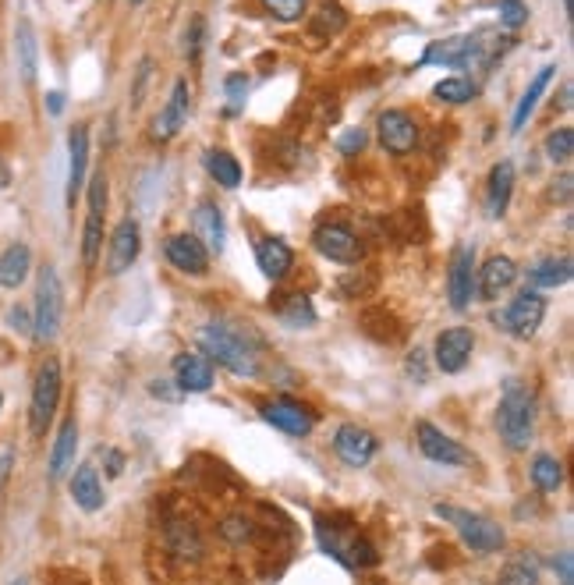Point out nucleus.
<instances>
[{"instance_id": "obj_24", "label": "nucleus", "mask_w": 574, "mask_h": 585, "mask_svg": "<svg viewBox=\"0 0 574 585\" xmlns=\"http://www.w3.org/2000/svg\"><path fill=\"white\" fill-rule=\"evenodd\" d=\"M514 277H518V266H514V259L493 256L486 266H482V273H479V291H482V298H500V291L511 288Z\"/></svg>"}, {"instance_id": "obj_50", "label": "nucleus", "mask_w": 574, "mask_h": 585, "mask_svg": "<svg viewBox=\"0 0 574 585\" xmlns=\"http://www.w3.org/2000/svg\"><path fill=\"white\" fill-rule=\"evenodd\" d=\"M4 188H11V167H8V160L0 156V192H4Z\"/></svg>"}, {"instance_id": "obj_19", "label": "nucleus", "mask_w": 574, "mask_h": 585, "mask_svg": "<svg viewBox=\"0 0 574 585\" xmlns=\"http://www.w3.org/2000/svg\"><path fill=\"white\" fill-rule=\"evenodd\" d=\"M256 263L259 270H263V277H270L273 284L284 281L287 273H291V266H295V252L287 249L280 238H266V242L256 245Z\"/></svg>"}, {"instance_id": "obj_9", "label": "nucleus", "mask_w": 574, "mask_h": 585, "mask_svg": "<svg viewBox=\"0 0 574 585\" xmlns=\"http://www.w3.org/2000/svg\"><path fill=\"white\" fill-rule=\"evenodd\" d=\"M415 440H419V451L426 454L429 461H436V465H450V468L472 465V454H468L454 437H447L443 429H436L433 422H419V426H415Z\"/></svg>"}, {"instance_id": "obj_38", "label": "nucleus", "mask_w": 574, "mask_h": 585, "mask_svg": "<svg viewBox=\"0 0 574 585\" xmlns=\"http://www.w3.org/2000/svg\"><path fill=\"white\" fill-rule=\"evenodd\" d=\"M263 4V11L270 18H277V22H298V18L305 15V8H309V0H259Z\"/></svg>"}, {"instance_id": "obj_54", "label": "nucleus", "mask_w": 574, "mask_h": 585, "mask_svg": "<svg viewBox=\"0 0 574 585\" xmlns=\"http://www.w3.org/2000/svg\"><path fill=\"white\" fill-rule=\"evenodd\" d=\"M11 585H29V578H15V582H11Z\"/></svg>"}, {"instance_id": "obj_12", "label": "nucleus", "mask_w": 574, "mask_h": 585, "mask_svg": "<svg viewBox=\"0 0 574 585\" xmlns=\"http://www.w3.org/2000/svg\"><path fill=\"white\" fill-rule=\"evenodd\" d=\"M472 263H475V249L458 245L454 256H450V273H447V291H450V305L458 312H465L475 298V277H472Z\"/></svg>"}, {"instance_id": "obj_15", "label": "nucleus", "mask_w": 574, "mask_h": 585, "mask_svg": "<svg viewBox=\"0 0 574 585\" xmlns=\"http://www.w3.org/2000/svg\"><path fill=\"white\" fill-rule=\"evenodd\" d=\"M334 451H337V458H341L344 465L362 468V465H369V461L376 458L380 444H376V437L369 433V429L341 426V429H337V437H334Z\"/></svg>"}, {"instance_id": "obj_56", "label": "nucleus", "mask_w": 574, "mask_h": 585, "mask_svg": "<svg viewBox=\"0 0 574 585\" xmlns=\"http://www.w3.org/2000/svg\"><path fill=\"white\" fill-rule=\"evenodd\" d=\"M132 4H142V0H132Z\"/></svg>"}, {"instance_id": "obj_37", "label": "nucleus", "mask_w": 574, "mask_h": 585, "mask_svg": "<svg viewBox=\"0 0 574 585\" xmlns=\"http://www.w3.org/2000/svg\"><path fill=\"white\" fill-rule=\"evenodd\" d=\"M543 149H546V156H550L553 164H567L571 153H574V132L571 128H557V132L546 135Z\"/></svg>"}, {"instance_id": "obj_33", "label": "nucleus", "mask_w": 574, "mask_h": 585, "mask_svg": "<svg viewBox=\"0 0 574 585\" xmlns=\"http://www.w3.org/2000/svg\"><path fill=\"white\" fill-rule=\"evenodd\" d=\"M532 483L543 493H557L560 483H564V465L553 454H536L532 458Z\"/></svg>"}, {"instance_id": "obj_22", "label": "nucleus", "mask_w": 574, "mask_h": 585, "mask_svg": "<svg viewBox=\"0 0 574 585\" xmlns=\"http://www.w3.org/2000/svg\"><path fill=\"white\" fill-rule=\"evenodd\" d=\"M29 270H32L29 245H25V242L8 245V249H4V256H0V288H8V291L22 288L25 277H29Z\"/></svg>"}, {"instance_id": "obj_48", "label": "nucleus", "mask_w": 574, "mask_h": 585, "mask_svg": "<svg viewBox=\"0 0 574 585\" xmlns=\"http://www.w3.org/2000/svg\"><path fill=\"white\" fill-rule=\"evenodd\" d=\"M408 373L419 376L415 383H426V359H422V351H419V348H415V355L408 359Z\"/></svg>"}, {"instance_id": "obj_14", "label": "nucleus", "mask_w": 574, "mask_h": 585, "mask_svg": "<svg viewBox=\"0 0 574 585\" xmlns=\"http://www.w3.org/2000/svg\"><path fill=\"white\" fill-rule=\"evenodd\" d=\"M142 238H139V224L132 217H125L110 234V256H107V273L110 277H121L128 266L139 259Z\"/></svg>"}, {"instance_id": "obj_42", "label": "nucleus", "mask_w": 574, "mask_h": 585, "mask_svg": "<svg viewBox=\"0 0 574 585\" xmlns=\"http://www.w3.org/2000/svg\"><path fill=\"white\" fill-rule=\"evenodd\" d=\"M376 288V277L373 273H362V270H355V273H348L341 281V295L344 298H358V295H369V291Z\"/></svg>"}, {"instance_id": "obj_4", "label": "nucleus", "mask_w": 574, "mask_h": 585, "mask_svg": "<svg viewBox=\"0 0 574 585\" xmlns=\"http://www.w3.org/2000/svg\"><path fill=\"white\" fill-rule=\"evenodd\" d=\"M433 511L443 522H450L458 529L461 543L468 550H475V554H497L500 546H504V529L497 522H489L486 515H472V511H461L454 504H436Z\"/></svg>"}, {"instance_id": "obj_43", "label": "nucleus", "mask_w": 574, "mask_h": 585, "mask_svg": "<svg viewBox=\"0 0 574 585\" xmlns=\"http://www.w3.org/2000/svg\"><path fill=\"white\" fill-rule=\"evenodd\" d=\"M245 93H249V78H245V75H231V78H227V100H231V114H234V110H241V103H245Z\"/></svg>"}, {"instance_id": "obj_16", "label": "nucleus", "mask_w": 574, "mask_h": 585, "mask_svg": "<svg viewBox=\"0 0 574 585\" xmlns=\"http://www.w3.org/2000/svg\"><path fill=\"white\" fill-rule=\"evenodd\" d=\"M167 259H171L174 270L188 273V277H202L210 270V252L195 234H171L167 238Z\"/></svg>"}, {"instance_id": "obj_36", "label": "nucleus", "mask_w": 574, "mask_h": 585, "mask_svg": "<svg viewBox=\"0 0 574 585\" xmlns=\"http://www.w3.org/2000/svg\"><path fill=\"white\" fill-rule=\"evenodd\" d=\"M433 96L443 103H468L475 96V82H468V78H443V82H436Z\"/></svg>"}, {"instance_id": "obj_31", "label": "nucleus", "mask_w": 574, "mask_h": 585, "mask_svg": "<svg viewBox=\"0 0 574 585\" xmlns=\"http://www.w3.org/2000/svg\"><path fill=\"white\" fill-rule=\"evenodd\" d=\"M497 585H539V561L532 554H518L500 568Z\"/></svg>"}, {"instance_id": "obj_39", "label": "nucleus", "mask_w": 574, "mask_h": 585, "mask_svg": "<svg viewBox=\"0 0 574 585\" xmlns=\"http://www.w3.org/2000/svg\"><path fill=\"white\" fill-rule=\"evenodd\" d=\"M220 536H224L227 543H249V539L256 536V525H252L249 515H231L220 522Z\"/></svg>"}, {"instance_id": "obj_40", "label": "nucleus", "mask_w": 574, "mask_h": 585, "mask_svg": "<svg viewBox=\"0 0 574 585\" xmlns=\"http://www.w3.org/2000/svg\"><path fill=\"white\" fill-rule=\"evenodd\" d=\"M348 564L351 568H376L380 564V554H376V546L369 543V539H362V536H351V543H348Z\"/></svg>"}, {"instance_id": "obj_7", "label": "nucleus", "mask_w": 574, "mask_h": 585, "mask_svg": "<svg viewBox=\"0 0 574 585\" xmlns=\"http://www.w3.org/2000/svg\"><path fill=\"white\" fill-rule=\"evenodd\" d=\"M188 110H192V89H188V78H174L171 96L163 103V110L153 117L149 125V139L153 142H167L188 125Z\"/></svg>"}, {"instance_id": "obj_47", "label": "nucleus", "mask_w": 574, "mask_h": 585, "mask_svg": "<svg viewBox=\"0 0 574 585\" xmlns=\"http://www.w3.org/2000/svg\"><path fill=\"white\" fill-rule=\"evenodd\" d=\"M362 146H365V132H362V128H355V132H348V135L341 139V153H344V156H355Z\"/></svg>"}, {"instance_id": "obj_21", "label": "nucleus", "mask_w": 574, "mask_h": 585, "mask_svg": "<svg viewBox=\"0 0 574 585\" xmlns=\"http://www.w3.org/2000/svg\"><path fill=\"white\" fill-rule=\"evenodd\" d=\"M553 75H557V68H553V64H546V68H539V71H536V78H532V82H528L525 96H521V100H518V107H514V121H511V132H514V135H521V132H525L528 117L536 114V107H539V96H543L546 89H550Z\"/></svg>"}, {"instance_id": "obj_6", "label": "nucleus", "mask_w": 574, "mask_h": 585, "mask_svg": "<svg viewBox=\"0 0 574 585\" xmlns=\"http://www.w3.org/2000/svg\"><path fill=\"white\" fill-rule=\"evenodd\" d=\"M543 316H546V298L539 291H521L511 305L497 316V327H504L511 337L518 341H528V337H536L539 327H543Z\"/></svg>"}, {"instance_id": "obj_17", "label": "nucleus", "mask_w": 574, "mask_h": 585, "mask_svg": "<svg viewBox=\"0 0 574 585\" xmlns=\"http://www.w3.org/2000/svg\"><path fill=\"white\" fill-rule=\"evenodd\" d=\"M174 376H178V387L188 390V394H202V390L213 387V362L206 355H195V351H185L174 359Z\"/></svg>"}, {"instance_id": "obj_55", "label": "nucleus", "mask_w": 574, "mask_h": 585, "mask_svg": "<svg viewBox=\"0 0 574 585\" xmlns=\"http://www.w3.org/2000/svg\"><path fill=\"white\" fill-rule=\"evenodd\" d=\"M0 408H4V394H0Z\"/></svg>"}, {"instance_id": "obj_10", "label": "nucleus", "mask_w": 574, "mask_h": 585, "mask_svg": "<svg viewBox=\"0 0 574 585\" xmlns=\"http://www.w3.org/2000/svg\"><path fill=\"white\" fill-rule=\"evenodd\" d=\"M376 132H380L383 149L394 156H408L419 142V125L408 110H383L380 121H376Z\"/></svg>"}, {"instance_id": "obj_46", "label": "nucleus", "mask_w": 574, "mask_h": 585, "mask_svg": "<svg viewBox=\"0 0 574 585\" xmlns=\"http://www.w3.org/2000/svg\"><path fill=\"white\" fill-rule=\"evenodd\" d=\"M202 29H206V25H202V18H195L192 22V29L185 32V54L192 57H199V47H202Z\"/></svg>"}, {"instance_id": "obj_8", "label": "nucleus", "mask_w": 574, "mask_h": 585, "mask_svg": "<svg viewBox=\"0 0 574 585\" xmlns=\"http://www.w3.org/2000/svg\"><path fill=\"white\" fill-rule=\"evenodd\" d=\"M312 242L316 249L323 252L326 259H334V263H358L365 256V245L348 224L341 220H330V224H319L316 234H312Z\"/></svg>"}, {"instance_id": "obj_13", "label": "nucleus", "mask_w": 574, "mask_h": 585, "mask_svg": "<svg viewBox=\"0 0 574 585\" xmlns=\"http://www.w3.org/2000/svg\"><path fill=\"white\" fill-rule=\"evenodd\" d=\"M472 348H475V337L468 327H450L436 337V366L443 373H461L472 359Z\"/></svg>"}, {"instance_id": "obj_29", "label": "nucleus", "mask_w": 574, "mask_h": 585, "mask_svg": "<svg viewBox=\"0 0 574 585\" xmlns=\"http://www.w3.org/2000/svg\"><path fill=\"white\" fill-rule=\"evenodd\" d=\"M202 164L210 171L213 181H220L224 188H238L241 185V164L234 160L227 149H210V153L202 156Z\"/></svg>"}, {"instance_id": "obj_53", "label": "nucleus", "mask_w": 574, "mask_h": 585, "mask_svg": "<svg viewBox=\"0 0 574 585\" xmlns=\"http://www.w3.org/2000/svg\"><path fill=\"white\" fill-rule=\"evenodd\" d=\"M571 8H574V0H564V11H567V15H571Z\"/></svg>"}, {"instance_id": "obj_25", "label": "nucleus", "mask_w": 574, "mask_h": 585, "mask_svg": "<svg viewBox=\"0 0 574 585\" xmlns=\"http://www.w3.org/2000/svg\"><path fill=\"white\" fill-rule=\"evenodd\" d=\"M71 500H75L82 511H100L103 507V486L93 465L75 468V476H71Z\"/></svg>"}, {"instance_id": "obj_3", "label": "nucleus", "mask_w": 574, "mask_h": 585, "mask_svg": "<svg viewBox=\"0 0 574 585\" xmlns=\"http://www.w3.org/2000/svg\"><path fill=\"white\" fill-rule=\"evenodd\" d=\"M61 320H64L61 277H57L54 266H43V270H39V284H36V309H32V337H36L39 344L57 341Z\"/></svg>"}, {"instance_id": "obj_44", "label": "nucleus", "mask_w": 574, "mask_h": 585, "mask_svg": "<svg viewBox=\"0 0 574 585\" xmlns=\"http://www.w3.org/2000/svg\"><path fill=\"white\" fill-rule=\"evenodd\" d=\"M553 568H557V575H560V585H574V554L571 550H560Z\"/></svg>"}, {"instance_id": "obj_45", "label": "nucleus", "mask_w": 574, "mask_h": 585, "mask_svg": "<svg viewBox=\"0 0 574 585\" xmlns=\"http://www.w3.org/2000/svg\"><path fill=\"white\" fill-rule=\"evenodd\" d=\"M8 327L15 330V334H32V320H29V309H25V305H15V309L8 312Z\"/></svg>"}, {"instance_id": "obj_23", "label": "nucleus", "mask_w": 574, "mask_h": 585, "mask_svg": "<svg viewBox=\"0 0 574 585\" xmlns=\"http://www.w3.org/2000/svg\"><path fill=\"white\" fill-rule=\"evenodd\" d=\"M511 192H514V164L511 160H500L489 171V195H486L489 217H504L507 203H511Z\"/></svg>"}, {"instance_id": "obj_5", "label": "nucleus", "mask_w": 574, "mask_h": 585, "mask_svg": "<svg viewBox=\"0 0 574 585\" xmlns=\"http://www.w3.org/2000/svg\"><path fill=\"white\" fill-rule=\"evenodd\" d=\"M57 401H61V362L47 359L39 366L36 383H32V401H29V429L32 437H43L57 412Z\"/></svg>"}, {"instance_id": "obj_41", "label": "nucleus", "mask_w": 574, "mask_h": 585, "mask_svg": "<svg viewBox=\"0 0 574 585\" xmlns=\"http://www.w3.org/2000/svg\"><path fill=\"white\" fill-rule=\"evenodd\" d=\"M528 22V4L525 0H500V25L518 32Z\"/></svg>"}, {"instance_id": "obj_18", "label": "nucleus", "mask_w": 574, "mask_h": 585, "mask_svg": "<svg viewBox=\"0 0 574 585\" xmlns=\"http://www.w3.org/2000/svg\"><path fill=\"white\" fill-rule=\"evenodd\" d=\"M68 153H71V167H68V203L75 206L78 192L86 185V167H89V128L75 125L68 135Z\"/></svg>"}, {"instance_id": "obj_20", "label": "nucleus", "mask_w": 574, "mask_h": 585, "mask_svg": "<svg viewBox=\"0 0 574 585\" xmlns=\"http://www.w3.org/2000/svg\"><path fill=\"white\" fill-rule=\"evenodd\" d=\"M195 238L206 245V252H224L227 245V227H224V213L213 203H199L195 210Z\"/></svg>"}, {"instance_id": "obj_30", "label": "nucleus", "mask_w": 574, "mask_h": 585, "mask_svg": "<svg viewBox=\"0 0 574 585\" xmlns=\"http://www.w3.org/2000/svg\"><path fill=\"white\" fill-rule=\"evenodd\" d=\"M15 50H18V68H22V78L25 82H36V68H39V50H36V32H32V25L18 22V32H15Z\"/></svg>"}, {"instance_id": "obj_51", "label": "nucleus", "mask_w": 574, "mask_h": 585, "mask_svg": "<svg viewBox=\"0 0 574 585\" xmlns=\"http://www.w3.org/2000/svg\"><path fill=\"white\" fill-rule=\"evenodd\" d=\"M47 107H50V114H61V107H64L61 93H50V96H47Z\"/></svg>"}, {"instance_id": "obj_28", "label": "nucleus", "mask_w": 574, "mask_h": 585, "mask_svg": "<svg viewBox=\"0 0 574 585\" xmlns=\"http://www.w3.org/2000/svg\"><path fill=\"white\" fill-rule=\"evenodd\" d=\"M277 316L287 327H312V323H316V309H312L309 295H302V291H291V295L280 298Z\"/></svg>"}, {"instance_id": "obj_35", "label": "nucleus", "mask_w": 574, "mask_h": 585, "mask_svg": "<svg viewBox=\"0 0 574 585\" xmlns=\"http://www.w3.org/2000/svg\"><path fill=\"white\" fill-rule=\"evenodd\" d=\"M344 25H348V15H344L337 4H323V8L316 11V22H312V36L330 39V36H337Z\"/></svg>"}, {"instance_id": "obj_11", "label": "nucleus", "mask_w": 574, "mask_h": 585, "mask_svg": "<svg viewBox=\"0 0 574 585\" xmlns=\"http://www.w3.org/2000/svg\"><path fill=\"white\" fill-rule=\"evenodd\" d=\"M259 415H263L273 429L287 433V437H309L312 426H316V415H312L309 408L298 405V401H287V398L266 401V405L259 408Z\"/></svg>"}, {"instance_id": "obj_26", "label": "nucleus", "mask_w": 574, "mask_h": 585, "mask_svg": "<svg viewBox=\"0 0 574 585\" xmlns=\"http://www.w3.org/2000/svg\"><path fill=\"white\" fill-rule=\"evenodd\" d=\"M475 54V39L472 36H450V39H440V43H433V47L426 50V57H422V64H465L468 57Z\"/></svg>"}, {"instance_id": "obj_49", "label": "nucleus", "mask_w": 574, "mask_h": 585, "mask_svg": "<svg viewBox=\"0 0 574 585\" xmlns=\"http://www.w3.org/2000/svg\"><path fill=\"white\" fill-rule=\"evenodd\" d=\"M107 461H110V465H107L110 476H121V468H125V454H121V451H107Z\"/></svg>"}, {"instance_id": "obj_27", "label": "nucleus", "mask_w": 574, "mask_h": 585, "mask_svg": "<svg viewBox=\"0 0 574 585\" xmlns=\"http://www.w3.org/2000/svg\"><path fill=\"white\" fill-rule=\"evenodd\" d=\"M75 447H78V426H75V419H64L54 451H50V479H61L64 472L75 465Z\"/></svg>"}, {"instance_id": "obj_1", "label": "nucleus", "mask_w": 574, "mask_h": 585, "mask_svg": "<svg viewBox=\"0 0 574 585\" xmlns=\"http://www.w3.org/2000/svg\"><path fill=\"white\" fill-rule=\"evenodd\" d=\"M199 348L202 355L217 366L231 369L234 376H256L259 373V355L238 330H231L227 323H206L199 330Z\"/></svg>"}, {"instance_id": "obj_32", "label": "nucleus", "mask_w": 574, "mask_h": 585, "mask_svg": "<svg viewBox=\"0 0 574 585\" xmlns=\"http://www.w3.org/2000/svg\"><path fill=\"white\" fill-rule=\"evenodd\" d=\"M528 281L536 284V288H560V284L571 281V259L560 256V259H543L528 270Z\"/></svg>"}, {"instance_id": "obj_52", "label": "nucleus", "mask_w": 574, "mask_h": 585, "mask_svg": "<svg viewBox=\"0 0 574 585\" xmlns=\"http://www.w3.org/2000/svg\"><path fill=\"white\" fill-rule=\"evenodd\" d=\"M11 458H15V451H4V454H0V479L8 476V468H11Z\"/></svg>"}, {"instance_id": "obj_2", "label": "nucleus", "mask_w": 574, "mask_h": 585, "mask_svg": "<svg viewBox=\"0 0 574 585\" xmlns=\"http://www.w3.org/2000/svg\"><path fill=\"white\" fill-rule=\"evenodd\" d=\"M500 437L511 451H525L536 429V398L521 380H507L504 394H500V412H497Z\"/></svg>"}, {"instance_id": "obj_34", "label": "nucleus", "mask_w": 574, "mask_h": 585, "mask_svg": "<svg viewBox=\"0 0 574 585\" xmlns=\"http://www.w3.org/2000/svg\"><path fill=\"white\" fill-rule=\"evenodd\" d=\"M100 245H103V213L89 210L86 231H82V263L96 266V259H100Z\"/></svg>"}]
</instances>
